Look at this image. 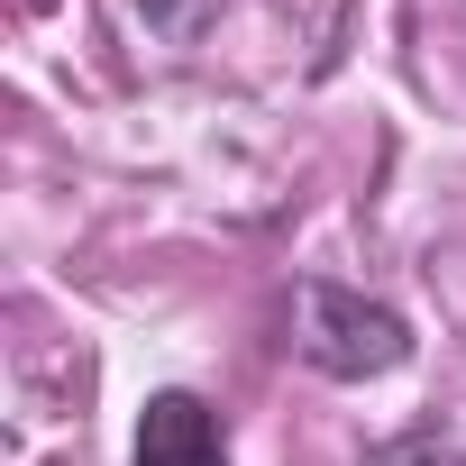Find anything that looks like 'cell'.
<instances>
[{
	"mask_svg": "<svg viewBox=\"0 0 466 466\" xmlns=\"http://www.w3.org/2000/svg\"><path fill=\"white\" fill-rule=\"evenodd\" d=\"M147 10V28H174V37H192L201 19H210V0H137Z\"/></svg>",
	"mask_w": 466,
	"mask_h": 466,
	"instance_id": "277c9868",
	"label": "cell"
},
{
	"mask_svg": "<svg viewBox=\"0 0 466 466\" xmlns=\"http://www.w3.org/2000/svg\"><path fill=\"white\" fill-rule=\"evenodd\" d=\"M302 357L329 375V384H366V375H393L411 357V320L357 284H329L311 275L302 284Z\"/></svg>",
	"mask_w": 466,
	"mask_h": 466,
	"instance_id": "6da1fadb",
	"label": "cell"
},
{
	"mask_svg": "<svg viewBox=\"0 0 466 466\" xmlns=\"http://www.w3.org/2000/svg\"><path fill=\"white\" fill-rule=\"evenodd\" d=\"M128 466H228V430H219V411L192 384H165V393L137 402Z\"/></svg>",
	"mask_w": 466,
	"mask_h": 466,
	"instance_id": "7a4b0ae2",
	"label": "cell"
},
{
	"mask_svg": "<svg viewBox=\"0 0 466 466\" xmlns=\"http://www.w3.org/2000/svg\"><path fill=\"white\" fill-rule=\"evenodd\" d=\"M375 466H466V448H439V439H393Z\"/></svg>",
	"mask_w": 466,
	"mask_h": 466,
	"instance_id": "3957f363",
	"label": "cell"
}]
</instances>
